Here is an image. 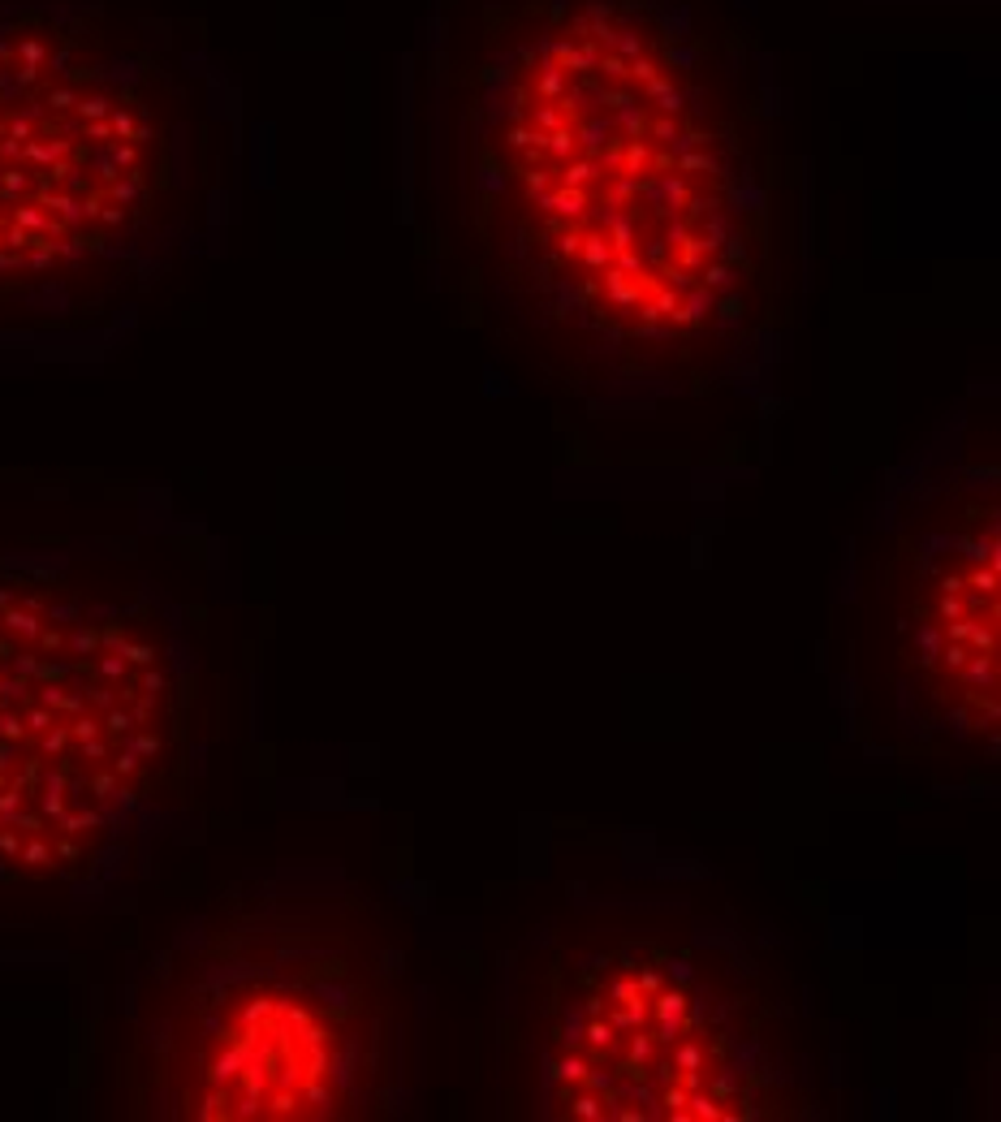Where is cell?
Wrapping results in <instances>:
<instances>
[{"mask_svg":"<svg viewBox=\"0 0 1001 1122\" xmlns=\"http://www.w3.org/2000/svg\"><path fill=\"white\" fill-rule=\"evenodd\" d=\"M432 186L484 315L591 411L743 389L782 320L755 0H428Z\"/></svg>","mask_w":1001,"mask_h":1122,"instance_id":"cell-1","label":"cell"},{"mask_svg":"<svg viewBox=\"0 0 1001 1122\" xmlns=\"http://www.w3.org/2000/svg\"><path fill=\"white\" fill-rule=\"evenodd\" d=\"M997 471L950 467L915 488L889 566V644L915 721L997 743V596H1001Z\"/></svg>","mask_w":1001,"mask_h":1122,"instance_id":"cell-6","label":"cell"},{"mask_svg":"<svg viewBox=\"0 0 1001 1122\" xmlns=\"http://www.w3.org/2000/svg\"><path fill=\"white\" fill-rule=\"evenodd\" d=\"M535 1105L557 1122H777L816 1109L790 1006L721 932H588L544 971Z\"/></svg>","mask_w":1001,"mask_h":1122,"instance_id":"cell-4","label":"cell"},{"mask_svg":"<svg viewBox=\"0 0 1001 1122\" xmlns=\"http://www.w3.org/2000/svg\"><path fill=\"white\" fill-rule=\"evenodd\" d=\"M173 738L177 670L138 600L0 579V872H87L156 794Z\"/></svg>","mask_w":1001,"mask_h":1122,"instance_id":"cell-5","label":"cell"},{"mask_svg":"<svg viewBox=\"0 0 1001 1122\" xmlns=\"http://www.w3.org/2000/svg\"><path fill=\"white\" fill-rule=\"evenodd\" d=\"M125 1071L147 1118H393L406 1080L402 954L363 898L237 906L152 980Z\"/></svg>","mask_w":1001,"mask_h":1122,"instance_id":"cell-2","label":"cell"},{"mask_svg":"<svg viewBox=\"0 0 1001 1122\" xmlns=\"http://www.w3.org/2000/svg\"><path fill=\"white\" fill-rule=\"evenodd\" d=\"M212 130V65L143 0H0V290L134 264Z\"/></svg>","mask_w":1001,"mask_h":1122,"instance_id":"cell-3","label":"cell"}]
</instances>
